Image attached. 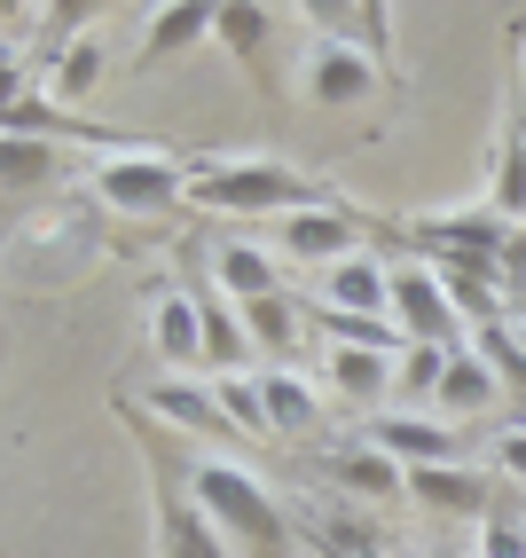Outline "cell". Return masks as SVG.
Listing matches in <instances>:
<instances>
[{"instance_id": "obj_21", "label": "cell", "mask_w": 526, "mask_h": 558, "mask_svg": "<svg viewBox=\"0 0 526 558\" xmlns=\"http://www.w3.org/2000/svg\"><path fill=\"white\" fill-rule=\"evenodd\" d=\"M268 24H276V9H259V0H244V9H220L212 16V40L229 48L252 80H268Z\"/></svg>"}, {"instance_id": "obj_6", "label": "cell", "mask_w": 526, "mask_h": 558, "mask_svg": "<svg viewBox=\"0 0 526 558\" xmlns=\"http://www.w3.org/2000/svg\"><path fill=\"white\" fill-rule=\"evenodd\" d=\"M386 315H393V330H401V347H464V339H472L432 259H401V268H393V307H386Z\"/></svg>"}, {"instance_id": "obj_2", "label": "cell", "mask_w": 526, "mask_h": 558, "mask_svg": "<svg viewBox=\"0 0 526 558\" xmlns=\"http://www.w3.org/2000/svg\"><path fill=\"white\" fill-rule=\"evenodd\" d=\"M189 504L212 519V535L236 558H291V519H283V504L268 496V480L252 464L220 457V449L189 457Z\"/></svg>"}, {"instance_id": "obj_11", "label": "cell", "mask_w": 526, "mask_h": 558, "mask_svg": "<svg viewBox=\"0 0 526 558\" xmlns=\"http://www.w3.org/2000/svg\"><path fill=\"white\" fill-rule=\"evenodd\" d=\"M149 347L166 354L173 378H181L189 362H205V307H197V291L158 283V300H149Z\"/></svg>"}, {"instance_id": "obj_4", "label": "cell", "mask_w": 526, "mask_h": 558, "mask_svg": "<svg viewBox=\"0 0 526 558\" xmlns=\"http://www.w3.org/2000/svg\"><path fill=\"white\" fill-rule=\"evenodd\" d=\"M87 197L126 213V220H149V213H173L189 197V158L158 150V142H134V150H110L87 166Z\"/></svg>"}, {"instance_id": "obj_16", "label": "cell", "mask_w": 526, "mask_h": 558, "mask_svg": "<svg viewBox=\"0 0 526 558\" xmlns=\"http://www.w3.org/2000/svg\"><path fill=\"white\" fill-rule=\"evenodd\" d=\"M220 9H205V0H166V9H149V32H142V48H134V71H158L166 56L181 48H197L205 32H212Z\"/></svg>"}, {"instance_id": "obj_13", "label": "cell", "mask_w": 526, "mask_h": 558, "mask_svg": "<svg viewBox=\"0 0 526 558\" xmlns=\"http://www.w3.org/2000/svg\"><path fill=\"white\" fill-rule=\"evenodd\" d=\"M408 496H417L425 511H448V519H487V511H496V472L425 464V472H408Z\"/></svg>"}, {"instance_id": "obj_8", "label": "cell", "mask_w": 526, "mask_h": 558, "mask_svg": "<svg viewBox=\"0 0 526 558\" xmlns=\"http://www.w3.org/2000/svg\"><path fill=\"white\" fill-rule=\"evenodd\" d=\"M307 307H322V315H369V323H393L386 307H393V268L378 252H354V259H338L330 276H315V291H298Z\"/></svg>"}, {"instance_id": "obj_3", "label": "cell", "mask_w": 526, "mask_h": 558, "mask_svg": "<svg viewBox=\"0 0 526 558\" xmlns=\"http://www.w3.org/2000/svg\"><path fill=\"white\" fill-rule=\"evenodd\" d=\"M298 24H307V40H298V102L307 110H346V102H369V95L393 87V71H378L362 56V40H346V32L322 24L315 9Z\"/></svg>"}, {"instance_id": "obj_23", "label": "cell", "mask_w": 526, "mask_h": 558, "mask_svg": "<svg viewBox=\"0 0 526 558\" xmlns=\"http://www.w3.org/2000/svg\"><path fill=\"white\" fill-rule=\"evenodd\" d=\"M197 307H205V362L212 369H252V339H244V315L229 291H197Z\"/></svg>"}, {"instance_id": "obj_24", "label": "cell", "mask_w": 526, "mask_h": 558, "mask_svg": "<svg viewBox=\"0 0 526 558\" xmlns=\"http://www.w3.org/2000/svg\"><path fill=\"white\" fill-rule=\"evenodd\" d=\"M212 401H220V417H229V433H252V440H268V433H276L252 369H212Z\"/></svg>"}, {"instance_id": "obj_29", "label": "cell", "mask_w": 526, "mask_h": 558, "mask_svg": "<svg viewBox=\"0 0 526 558\" xmlns=\"http://www.w3.org/2000/svg\"><path fill=\"white\" fill-rule=\"evenodd\" d=\"M496 472L503 480H526V425H503L496 433Z\"/></svg>"}, {"instance_id": "obj_30", "label": "cell", "mask_w": 526, "mask_h": 558, "mask_svg": "<svg viewBox=\"0 0 526 558\" xmlns=\"http://www.w3.org/2000/svg\"><path fill=\"white\" fill-rule=\"evenodd\" d=\"M503 323H518V330H526V283H511V291H503Z\"/></svg>"}, {"instance_id": "obj_32", "label": "cell", "mask_w": 526, "mask_h": 558, "mask_svg": "<svg viewBox=\"0 0 526 558\" xmlns=\"http://www.w3.org/2000/svg\"><path fill=\"white\" fill-rule=\"evenodd\" d=\"M425 558H456V550H425Z\"/></svg>"}, {"instance_id": "obj_18", "label": "cell", "mask_w": 526, "mask_h": 558, "mask_svg": "<svg viewBox=\"0 0 526 558\" xmlns=\"http://www.w3.org/2000/svg\"><path fill=\"white\" fill-rule=\"evenodd\" d=\"M259 401H268V425L276 433H315L322 425V386L307 378V369H259Z\"/></svg>"}, {"instance_id": "obj_14", "label": "cell", "mask_w": 526, "mask_h": 558, "mask_svg": "<svg viewBox=\"0 0 526 558\" xmlns=\"http://www.w3.org/2000/svg\"><path fill=\"white\" fill-rule=\"evenodd\" d=\"M322 472L338 480V488H346V496H362V504H393V496H408V472L378 449V440H346V449H330L322 457Z\"/></svg>"}, {"instance_id": "obj_25", "label": "cell", "mask_w": 526, "mask_h": 558, "mask_svg": "<svg viewBox=\"0 0 526 558\" xmlns=\"http://www.w3.org/2000/svg\"><path fill=\"white\" fill-rule=\"evenodd\" d=\"M496 213L526 229V119L503 126V142H496Z\"/></svg>"}, {"instance_id": "obj_12", "label": "cell", "mask_w": 526, "mask_h": 558, "mask_svg": "<svg viewBox=\"0 0 526 558\" xmlns=\"http://www.w3.org/2000/svg\"><path fill=\"white\" fill-rule=\"evenodd\" d=\"M212 291H229V300H283V259L276 244H252V236H229L212 244Z\"/></svg>"}, {"instance_id": "obj_1", "label": "cell", "mask_w": 526, "mask_h": 558, "mask_svg": "<svg viewBox=\"0 0 526 558\" xmlns=\"http://www.w3.org/2000/svg\"><path fill=\"white\" fill-rule=\"evenodd\" d=\"M189 213L212 220H283V213H307V205H338V190L276 150H229V158H189Z\"/></svg>"}, {"instance_id": "obj_9", "label": "cell", "mask_w": 526, "mask_h": 558, "mask_svg": "<svg viewBox=\"0 0 526 558\" xmlns=\"http://www.w3.org/2000/svg\"><path fill=\"white\" fill-rule=\"evenodd\" d=\"M378 449L401 464V472H425V464H464V433L448 417H408V409H378V417L362 425Z\"/></svg>"}, {"instance_id": "obj_26", "label": "cell", "mask_w": 526, "mask_h": 558, "mask_svg": "<svg viewBox=\"0 0 526 558\" xmlns=\"http://www.w3.org/2000/svg\"><path fill=\"white\" fill-rule=\"evenodd\" d=\"M315 16L338 24V32H362V56L378 63V71H393V40H386V32H393V9H386V0H369V9H315Z\"/></svg>"}, {"instance_id": "obj_15", "label": "cell", "mask_w": 526, "mask_h": 558, "mask_svg": "<svg viewBox=\"0 0 526 558\" xmlns=\"http://www.w3.org/2000/svg\"><path fill=\"white\" fill-rule=\"evenodd\" d=\"M71 150L48 134H9L0 126V197H24V190H48V181H63Z\"/></svg>"}, {"instance_id": "obj_5", "label": "cell", "mask_w": 526, "mask_h": 558, "mask_svg": "<svg viewBox=\"0 0 526 558\" xmlns=\"http://www.w3.org/2000/svg\"><path fill=\"white\" fill-rule=\"evenodd\" d=\"M401 236H417L432 268H503L518 220H503L496 205H448V213H408Z\"/></svg>"}, {"instance_id": "obj_27", "label": "cell", "mask_w": 526, "mask_h": 558, "mask_svg": "<svg viewBox=\"0 0 526 558\" xmlns=\"http://www.w3.org/2000/svg\"><path fill=\"white\" fill-rule=\"evenodd\" d=\"M487 369H496V378H503V393H526V354H518V330L511 323H487V330H472V339H464Z\"/></svg>"}, {"instance_id": "obj_19", "label": "cell", "mask_w": 526, "mask_h": 558, "mask_svg": "<svg viewBox=\"0 0 526 558\" xmlns=\"http://www.w3.org/2000/svg\"><path fill=\"white\" fill-rule=\"evenodd\" d=\"M236 315H244L252 354H291L307 339V300H298V291H283V300H244Z\"/></svg>"}, {"instance_id": "obj_22", "label": "cell", "mask_w": 526, "mask_h": 558, "mask_svg": "<svg viewBox=\"0 0 526 558\" xmlns=\"http://www.w3.org/2000/svg\"><path fill=\"white\" fill-rule=\"evenodd\" d=\"M102 71H110V48L95 40V32H71V40L56 48V102H87L95 87H102Z\"/></svg>"}, {"instance_id": "obj_20", "label": "cell", "mask_w": 526, "mask_h": 558, "mask_svg": "<svg viewBox=\"0 0 526 558\" xmlns=\"http://www.w3.org/2000/svg\"><path fill=\"white\" fill-rule=\"evenodd\" d=\"M142 401L158 409L166 425H181V433H229V417H220L212 386H197V378H158V386H142Z\"/></svg>"}, {"instance_id": "obj_17", "label": "cell", "mask_w": 526, "mask_h": 558, "mask_svg": "<svg viewBox=\"0 0 526 558\" xmlns=\"http://www.w3.org/2000/svg\"><path fill=\"white\" fill-rule=\"evenodd\" d=\"M503 401V378L487 369L472 347H456L448 354V378H440V401H432V417H448V425H464V417H479V409H496Z\"/></svg>"}, {"instance_id": "obj_10", "label": "cell", "mask_w": 526, "mask_h": 558, "mask_svg": "<svg viewBox=\"0 0 526 558\" xmlns=\"http://www.w3.org/2000/svg\"><path fill=\"white\" fill-rule=\"evenodd\" d=\"M322 354V393L362 409V417H378V409H393V354L378 347H315Z\"/></svg>"}, {"instance_id": "obj_7", "label": "cell", "mask_w": 526, "mask_h": 558, "mask_svg": "<svg viewBox=\"0 0 526 558\" xmlns=\"http://www.w3.org/2000/svg\"><path fill=\"white\" fill-rule=\"evenodd\" d=\"M268 244H276V259H283V268H315V276H330L338 259L369 252L362 220H354L346 205H307V213H283L276 229H268Z\"/></svg>"}, {"instance_id": "obj_28", "label": "cell", "mask_w": 526, "mask_h": 558, "mask_svg": "<svg viewBox=\"0 0 526 558\" xmlns=\"http://www.w3.org/2000/svg\"><path fill=\"white\" fill-rule=\"evenodd\" d=\"M479 558H526V519L487 511V519H479Z\"/></svg>"}, {"instance_id": "obj_31", "label": "cell", "mask_w": 526, "mask_h": 558, "mask_svg": "<svg viewBox=\"0 0 526 558\" xmlns=\"http://www.w3.org/2000/svg\"><path fill=\"white\" fill-rule=\"evenodd\" d=\"M511 330H518V323H511ZM518 354H526V330H518Z\"/></svg>"}]
</instances>
